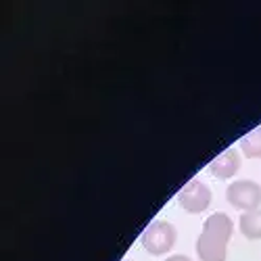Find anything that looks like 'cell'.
I'll return each instance as SVG.
<instances>
[{
	"instance_id": "1",
	"label": "cell",
	"mask_w": 261,
	"mask_h": 261,
	"mask_svg": "<svg viewBox=\"0 0 261 261\" xmlns=\"http://www.w3.org/2000/svg\"><path fill=\"white\" fill-rule=\"evenodd\" d=\"M234 224L232 220L217 211L213 215H209L205 224H203V232L197 241V255L201 261H226V249L230 243Z\"/></svg>"
},
{
	"instance_id": "2",
	"label": "cell",
	"mask_w": 261,
	"mask_h": 261,
	"mask_svg": "<svg viewBox=\"0 0 261 261\" xmlns=\"http://www.w3.org/2000/svg\"><path fill=\"white\" fill-rule=\"evenodd\" d=\"M176 238H178V232L173 228V224H169L165 220H155L142 232L140 243H142L144 251H148L150 255H165L176 245Z\"/></svg>"
},
{
	"instance_id": "3",
	"label": "cell",
	"mask_w": 261,
	"mask_h": 261,
	"mask_svg": "<svg viewBox=\"0 0 261 261\" xmlns=\"http://www.w3.org/2000/svg\"><path fill=\"white\" fill-rule=\"evenodd\" d=\"M226 199L234 209L241 211H255L261 205V186L251 180L232 182L226 190Z\"/></svg>"
},
{
	"instance_id": "4",
	"label": "cell",
	"mask_w": 261,
	"mask_h": 261,
	"mask_svg": "<svg viewBox=\"0 0 261 261\" xmlns=\"http://www.w3.org/2000/svg\"><path fill=\"white\" fill-rule=\"evenodd\" d=\"M178 203L184 211L188 213H203L209 205H211V188L201 182L199 178H194L190 182H186L180 192H178Z\"/></svg>"
},
{
	"instance_id": "5",
	"label": "cell",
	"mask_w": 261,
	"mask_h": 261,
	"mask_svg": "<svg viewBox=\"0 0 261 261\" xmlns=\"http://www.w3.org/2000/svg\"><path fill=\"white\" fill-rule=\"evenodd\" d=\"M241 169V157L234 148H226L222 155H217L211 163H209V171L211 176L217 180H228L234 173Z\"/></svg>"
},
{
	"instance_id": "6",
	"label": "cell",
	"mask_w": 261,
	"mask_h": 261,
	"mask_svg": "<svg viewBox=\"0 0 261 261\" xmlns=\"http://www.w3.org/2000/svg\"><path fill=\"white\" fill-rule=\"evenodd\" d=\"M241 232L251 241H261V209L247 211L241 215Z\"/></svg>"
},
{
	"instance_id": "7",
	"label": "cell",
	"mask_w": 261,
	"mask_h": 261,
	"mask_svg": "<svg viewBox=\"0 0 261 261\" xmlns=\"http://www.w3.org/2000/svg\"><path fill=\"white\" fill-rule=\"evenodd\" d=\"M241 150H243V155L249 157V159H259L261 157V125L243 136Z\"/></svg>"
},
{
	"instance_id": "8",
	"label": "cell",
	"mask_w": 261,
	"mask_h": 261,
	"mask_svg": "<svg viewBox=\"0 0 261 261\" xmlns=\"http://www.w3.org/2000/svg\"><path fill=\"white\" fill-rule=\"evenodd\" d=\"M165 261H190L186 255H171V257H167Z\"/></svg>"
},
{
	"instance_id": "9",
	"label": "cell",
	"mask_w": 261,
	"mask_h": 261,
	"mask_svg": "<svg viewBox=\"0 0 261 261\" xmlns=\"http://www.w3.org/2000/svg\"><path fill=\"white\" fill-rule=\"evenodd\" d=\"M123 261H132V259H123Z\"/></svg>"
}]
</instances>
